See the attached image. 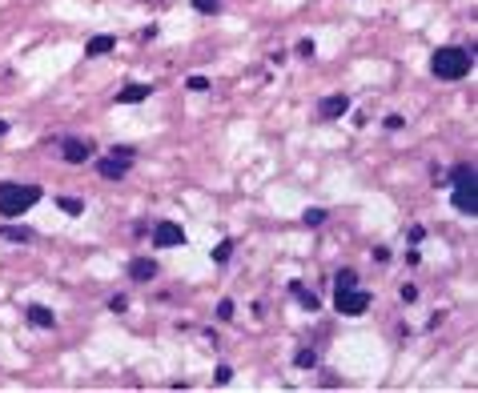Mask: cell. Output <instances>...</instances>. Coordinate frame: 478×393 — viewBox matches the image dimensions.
I'll list each match as a JSON object with an SVG mask.
<instances>
[{"mask_svg":"<svg viewBox=\"0 0 478 393\" xmlns=\"http://www.w3.org/2000/svg\"><path fill=\"white\" fill-rule=\"evenodd\" d=\"M189 89H193V93H205V89H209V81H205V76H189Z\"/></svg>","mask_w":478,"mask_h":393,"instance_id":"obj_21","label":"cell"},{"mask_svg":"<svg viewBox=\"0 0 478 393\" xmlns=\"http://www.w3.org/2000/svg\"><path fill=\"white\" fill-rule=\"evenodd\" d=\"M470 65H475V52H466V48H438L430 61L434 76H442V81H462Z\"/></svg>","mask_w":478,"mask_h":393,"instance_id":"obj_2","label":"cell"},{"mask_svg":"<svg viewBox=\"0 0 478 393\" xmlns=\"http://www.w3.org/2000/svg\"><path fill=\"white\" fill-rule=\"evenodd\" d=\"M61 157H65L69 164H85L89 157H93V140H76V137H72V140H65Z\"/></svg>","mask_w":478,"mask_h":393,"instance_id":"obj_6","label":"cell"},{"mask_svg":"<svg viewBox=\"0 0 478 393\" xmlns=\"http://www.w3.org/2000/svg\"><path fill=\"white\" fill-rule=\"evenodd\" d=\"M193 4H197V12H214L221 0H193Z\"/></svg>","mask_w":478,"mask_h":393,"instance_id":"obj_22","label":"cell"},{"mask_svg":"<svg viewBox=\"0 0 478 393\" xmlns=\"http://www.w3.org/2000/svg\"><path fill=\"white\" fill-rule=\"evenodd\" d=\"M229 377H233V370H229V365H221V370H217V385H229Z\"/></svg>","mask_w":478,"mask_h":393,"instance_id":"obj_23","label":"cell"},{"mask_svg":"<svg viewBox=\"0 0 478 393\" xmlns=\"http://www.w3.org/2000/svg\"><path fill=\"white\" fill-rule=\"evenodd\" d=\"M217 317L229 321V317H233V301H221V305H217Z\"/></svg>","mask_w":478,"mask_h":393,"instance_id":"obj_20","label":"cell"},{"mask_svg":"<svg viewBox=\"0 0 478 393\" xmlns=\"http://www.w3.org/2000/svg\"><path fill=\"white\" fill-rule=\"evenodd\" d=\"M149 96V85H125L117 93V105H137V100H145Z\"/></svg>","mask_w":478,"mask_h":393,"instance_id":"obj_11","label":"cell"},{"mask_svg":"<svg viewBox=\"0 0 478 393\" xmlns=\"http://www.w3.org/2000/svg\"><path fill=\"white\" fill-rule=\"evenodd\" d=\"M318 113L326 116V120H337L342 113H350V96H346V93H334V96H326V100L318 105Z\"/></svg>","mask_w":478,"mask_h":393,"instance_id":"obj_7","label":"cell"},{"mask_svg":"<svg viewBox=\"0 0 478 393\" xmlns=\"http://www.w3.org/2000/svg\"><path fill=\"white\" fill-rule=\"evenodd\" d=\"M289 289H293V297L302 301V305H306V309H310V313H313V309H318V297H313V293H310V289H306V285H298V281H293V285H289Z\"/></svg>","mask_w":478,"mask_h":393,"instance_id":"obj_15","label":"cell"},{"mask_svg":"<svg viewBox=\"0 0 478 393\" xmlns=\"http://www.w3.org/2000/svg\"><path fill=\"white\" fill-rule=\"evenodd\" d=\"M293 365H298V370H313V365H318V353H313V349H298V353H293Z\"/></svg>","mask_w":478,"mask_h":393,"instance_id":"obj_16","label":"cell"},{"mask_svg":"<svg viewBox=\"0 0 478 393\" xmlns=\"http://www.w3.org/2000/svg\"><path fill=\"white\" fill-rule=\"evenodd\" d=\"M56 205L65 209V213H69V217H81V213H85V205H81V201H76V197H56Z\"/></svg>","mask_w":478,"mask_h":393,"instance_id":"obj_17","label":"cell"},{"mask_svg":"<svg viewBox=\"0 0 478 393\" xmlns=\"http://www.w3.org/2000/svg\"><path fill=\"white\" fill-rule=\"evenodd\" d=\"M129 277L133 281H153L157 277V265H153L149 257H133V261H129Z\"/></svg>","mask_w":478,"mask_h":393,"instance_id":"obj_9","label":"cell"},{"mask_svg":"<svg viewBox=\"0 0 478 393\" xmlns=\"http://www.w3.org/2000/svg\"><path fill=\"white\" fill-rule=\"evenodd\" d=\"M28 321L37 325V329H52V325H56V317L48 313L45 305H28Z\"/></svg>","mask_w":478,"mask_h":393,"instance_id":"obj_12","label":"cell"},{"mask_svg":"<svg viewBox=\"0 0 478 393\" xmlns=\"http://www.w3.org/2000/svg\"><path fill=\"white\" fill-rule=\"evenodd\" d=\"M337 309H342L346 317H362V313L370 309V293H362L358 285H354V289H337Z\"/></svg>","mask_w":478,"mask_h":393,"instance_id":"obj_3","label":"cell"},{"mask_svg":"<svg viewBox=\"0 0 478 393\" xmlns=\"http://www.w3.org/2000/svg\"><path fill=\"white\" fill-rule=\"evenodd\" d=\"M125 305H129L125 297H113V301H109V309H113V313H125Z\"/></svg>","mask_w":478,"mask_h":393,"instance_id":"obj_25","label":"cell"},{"mask_svg":"<svg viewBox=\"0 0 478 393\" xmlns=\"http://www.w3.org/2000/svg\"><path fill=\"white\" fill-rule=\"evenodd\" d=\"M129 169H133V161H125V157H105V161H96V173H101L105 181H125Z\"/></svg>","mask_w":478,"mask_h":393,"instance_id":"obj_5","label":"cell"},{"mask_svg":"<svg viewBox=\"0 0 478 393\" xmlns=\"http://www.w3.org/2000/svg\"><path fill=\"white\" fill-rule=\"evenodd\" d=\"M113 45H117L113 36H93V41H89V48H85V52H89V56H105V52H113Z\"/></svg>","mask_w":478,"mask_h":393,"instance_id":"obj_14","label":"cell"},{"mask_svg":"<svg viewBox=\"0 0 478 393\" xmlns=\"http://www.w3.org/2000/svg\"><path fill=\"white\" fill-rule=\"evenodd\" d=\"M450 185L455 189H475V164H455V169H450Z\"/></svg>","mask_w":478,"mask_h":393,"instance_id":"obj_10","label":"cell"},{"mask_svg":"<svg viewBox=\"0 0 478 393\" xmlns=\"http://www.w3.org/2000/svg\"><path fill=\"white\" fill-rule=\"evenodd\" d=\"M41 201V189L37 185H21V181H0V213L12 221V217H21L28 209Z\"/></svg>","mask_w":478,"mask_h":393,"instance_id":"obj_1","label":"cell"},{"mask_svg":"<svg viewBox=\"0 0 478 393\" xmlns=\"http://www.w3.org/2000/svg\"><path fill=\"white\" fill-rule=\"evenodd\" d=\"M229 253H233V249H229V241H225V245H217V261H229Z\"/></svg>","mask_w":478,"mask_h":393,"instance_id":"obj_24","label":"cell"},{"mask_svg":"<svg viewBox=\"0 0 478 393\" xmlns=\"http://www.w3.org/2000/svg\"><path fill=\"white\" fill-rule=\"evenodd\" d=\"M322 221H326L322 209H306V225H322Z\"/></svg>","mask_w":478,"mask_h":393,"instance_id":"obj_19","label":"cell"},{"mask_svg":"<svg viewBox=\"0 0 478 393\" xmlns=\"http://www.w3.org/2000/svg\"><path fill=\"white\" fill-rule=\"evenodd\" d=\"M153 245L177 249V245H185V233H181V225H173V221H157V225H153Z\"/></svg>","mask_w":478,"mask_h":393,"instance_id":"obj_4","label":"cell"},{"mask_svg":"<svg viewBox=\"0 0 478 393\" xmlns=\"http://www.w3.org/2000/svg\"><path fill=\"white\" fill-rule=\"evenodd\" d=\"M0 237H4V241H17V245H28V241H32V229H24V225H0Z\"/></svg>","mask_w":478,"mask_h":393,"instance_id":"obj_13","label":"cell"},{"mask_svg":"<svg viewBox=\"0 0 478 393\" xmlns=\"http://www.w3.org/2000/svg\"><path fill=\"white\" fill-rule=\"evenodd\" d=\"M455 209L466 213V217H475L478 213V189H455Z\"/></svg>","mask_w":478,"mask_h":393,"instance_id":"obj_8","label":"cell"},{"mask_svg":"<svg viewBox=\"0 0 478 393\" xmlns=\"http://www.w3.org/2000/svg\"><path fill=\"white\" fill-rule=\"evenodd\" d=\"M4 133H8V125H4V120H0V137H4Z\"/></svg>","mask_w":478,"mask_h":393,"instance_id":"obj_26","label":"cell"},{"mask_svg":"<svg viewBox=\"0 0 478 393\" xmlns=\"http://www.w3.org/2000/svg\"><path fill=\"white\" fill-rule=\"evenodd\" d=\"M354 285H358V273H354V269H342V273H337V289H354Z\"/></svg>","mask_w":478,"mask_h":393,"instance_id":"obj_18","label":"cell"}]
</instances>
